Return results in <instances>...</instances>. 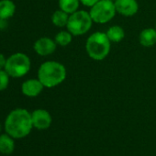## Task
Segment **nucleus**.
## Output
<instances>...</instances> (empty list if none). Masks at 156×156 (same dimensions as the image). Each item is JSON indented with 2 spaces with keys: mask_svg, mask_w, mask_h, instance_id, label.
Instances as JSON below:
<instances>
[{
  "mask_svg": "<svg viewBox=\"0 0 156 156\" xmlns=\"http://www.w3.org/2000/svg\"><path fill=\"white\" fill-rule=\"evenodd\" d=\"M33 128L31 113L25 108L12 110L5 120V129L14 139L27 137Z\"/></svg>",
  "mask_w": 156,
  "mask_h": 156,
  "instance_id": "1",
  "label": "nucleus"
},
{
  "mask_svg": "<svg viewBox=\"0 0 156 156\" xmlns=\"http://www.w3.org/2000/svg\"><path fill=\"white\" fill-rule=\"evenodd\" d=\"M66 75L67 72L64 65L55 61L44 62L38 70V79L47 88L61 85L65 80Z\"/></svg>",
  "mask_w": 156,
  "mask_h": 156,
  "instance_id": "2",
  "label": "nucleus"
},
{
  "mask_svg": "<svg viewBox=\"0 0 156 156\" xmlns=\"http://www.w3.org/2000/svg\"><path fill=\"white\" fill-rule=\"evenodd\" d=\"M111 41L106 32L92 33L86 41V51L88 56L95 61L104 60L110 52Z\"/></svg>",
  "mask_w": 156,
  "mask_h": 156,
  "instance_id": "3",
  "label": "nucleus"
},
{
  "mask_svg": "<svg viewBox=\"0 0 156 156\" xmlns=\"http://www.w3.org/2000/svg\"><path fill=\"white\" fill-rule=\"evenodd\" d=\"M93 22L89 12L86 10H77L69 16L66 29L73 36H81L90 30Z\"/></svg>",
  "mask_w": 156,
  "mask_h": 156,
  "instance_id": "4",
  "label": "nucleus"
},
{
  "mask_svg": "<svg viewBox=\"0 0 156 156\" xmlns=\"http://www.w3.org/2000/svg\"><path fill=\"white\" fill-rule=\"evenodd\" d=\"M30 65L31 62L28 55L22 52H17L7 59L5 70L9 76L20 78L29 73Z\"/></svg>",
  "mask_w": 156,
  "mask_h": 156,
  "instance_id": "5",
  "label": "nucleus"
},
{
  "mask_svg": "<svg viewBox=\"0 0 156 156\" xmlns=\"http://www.w3.org/2000/svg\"><path fill=\"white\" fill-rule=\"evenodd\" d=\"M117 13L115 4L110 0H99L90 8L89 14L95 23L104 24L109 22Z\"/></svg>",
  "mask_w": 156,
  "mask_h": 156,
  "instance_id": "6",
  "label": "nucleus"
},
{
  "mask_svg": "<svg viewBox=\"0 0 156 156\" xmlns=\"http://www.w3.org/2000/svg\"><path fill=\"white\" fill-rule=\"evenodd\" d=\"M57 44L54 40L49 37H41L37 40L33 45V49L37 54L41 56H48L52 54L56 50Z\"/></svg>",
  "mask_w": 156,
  "mask_h": 156,
  "instance_id": "7",
  "label": "nucleus"
},
{
  "mask_svg": "<svg viewBox=\"0 0 156 156\" xmlns=\"http://www.w3.org/2000/svg\"><path fill=\"white\" fill-rule=\"evenodd\" d=\"M31 119L33 128L38 129H46L51 126L52 122V118L49 111L41 108L35 109L31 113Z\"/></svg>",
  "mask_w": 156,
  "mask_h": 156,
  "instance_id": "8",
  "label": "nucleus"
},
{
  "mask_svg": "<svg viewBox=\"0 0 156 156\" xmlns=\"http://www.w3.org/2000/svg\"><path fill=\"white\" fill-rule=\"evenodd\" d=\"M114 4L117 13L124 17H132L139 11L137 0H115Z\"/></svg>",
  "mask_w": 156,
  "mask_h": 156,
  "instance_id": "9",
  "label": "nucleus"
},
{
  "mask_svg": "<svg viewBox=\"0 0 156 156\" xmlns=\"http://www.w3.org/2000/svg\"><path fill=\"white\" fill-rule=\"evenodd\" d=\"M44 86L38 79H29L21 86V92L24 96L29 98L38 97L43 90Z\"/></svg>",
  "mask_w": 156,
  "mask_h": 156,
  "instance_id": "10",
  "label": "nucleus"
},
{
  "mask_svg": "<svg viewBox=\"0 0 156 156\" xmlns=\"http://www.w3.org/2000/svg\"><path fill=\"white\" fill-rule=\"evenodd\" d=\"M140 43L143 47H152L156 43V30L155 28H146L141 30L139 37Z\"/></svg>",
  "mask_w": 156,
  "mask_h": 156,
  "instance_id": "11",
  "label": "nucleus"
},
{
  "mask_svg": "<svg viewBox=\"0 0 156 156\" xmlns=\"http://www.w3.org/2000/svg\"><path fill=\"white\" fill-rule=\"evenodd\" d=\"M15 150L14 138L7 132L0 135V152L2 154H11Z\"/></svg>",
  "mask_w": 156,
  "mask_h": 156,
  "instance_id": "12",
  "label": "nucleus"
},
{
  "mask_svg": "<svg viewBox=\"0 0 156 156\" xmlns=\"http://www.w3.org/2000/svg\"><path fill=\"white\" fill-rule=\"evenodd\" d=\"M16 5L12 0H0V19L9 20L14 16Z\"/></svg>",
  "mask_w": 156,
  "mask_h": 156,
  "instance_id": "13",
  "label": "nucleus"
},
{
  "mask_svg": "<svg viewBox=\"0 0 156 156\" xmlns=\"http://www.w3.org/2000/svg\"><path fill=\"white\" fill-rule=\"evenodd\" d=\"M108 38L111 42H120L125 38V31L120 26H111L106 32Z\"/></svg>",
  "mask_w": 156,
  "mask_h": 156,
  "instance_id": "14",
  "label": "nucleus"
},
{
  "mask_svg": "<svg viewBox=\"0 0 156 156\" xmlns=\"http://www.w3.org/2000/svg\"><path fill=\"white\" fill-rule=\"evenodd\" d=\"M69 16L70 15L68 13H66L65 11H63L62 9H58L52 14L51 22L54 26L59 27V28L66 27L68 20H69Z\"/></svg>",
  "mask_w": 156,
  "mask_h": 156,
  "instance_id": "15",
  "label": "nucleus"
},
{
  "mask_svg": "<svg viewBox=\"0 0 156 156\" xmlns=\"http://www.w3.org/2000/svg\"><path fill=\"white\" fill-rule=\"evenodd\" d=\"M80 5V0H59L60 9L65 11L69 15L78 10Z\"/></svg>",
  "mask_w": 156,
  "mask_h": 156,
  "instance_id": "16",
  "label": "nucleus"
},
{
  "mask_svg": "<svg viewBox=\"0 0 156 156\" xmlns=\"http://www.w3.org/2000/svg\"><path fill=\"white\" fill-rule=\"evenodd\" d=\"M73 34L68 31V30H62L60 32H58L55 37H54V41L56 42L57 45H60L62 47H65L68 46L72 41H73Z\"/></svg>",
  "mask_w": 156,
  "mask_h": 156,
  "instance_id": "17",
  "label": "nucleus"
},
{
  "mask_svg": "<svg viewBox=\"0 0 156 156\" xmlns=\"http://www.w3.org/2000/svg\"><path fill=\"white\" fill-rule=\"evenodd\" d=\"M9 74L5 69L0 70V91H3L8 88L9 84Z\"/></svg>",
  "mask_w": 156,
  "mask_h": 156,
  "instance_id": "18",
  "label": "nucleus"
},
{
  "mask_svg": "<svg viewBox=\"0 0 156 156\" xmlns=\"http://www.w3.org/2000/svg\"><path fill=\"white\" fill-rule=\"evenodd\" d=\"M99 0H80V3L82 5H84L85 7H87V8H91L93 7L95 4H97Z\"/></svg>",
  "mask_w": 156,
  "mask_h": 156,
  "instance_id": "19",
  "label": "nucleus"
},
{
  "mask_svg": "<svg viewBox=\"0 0 156 156\" xmlns=\"http://www.w3.org/2000/svg\"><path fill=\"white\" fill-rule=\"evenodd\" d=\"M6 63H7V58L2 53H0V70L5 69Z\"/></svg>",
  "mask_w": 156,
  "mask_h": 156,
  "instance_id": "20",
  "label": "nucleus"
},
{
  "mask_svg": "<svg viewBox=\"0 0 156 156\" xmlns=\"http://www.w3.org/2000/svg\"><path fill=\"white\" fill-rule=\"evenodd\" d=\"M8 27V22L7 20L0 19V30H4Z\"/></svg>",
  "mask_w": 156,
  "mask_h": 156,
  "instance_id": "21",
  "label": "nucleus"
},
{
  "mask_svg": "<svg viewBox=\"0 0 156 156\" xmlns=\"http://www.w3.org/2000/svg\"><path fill=\"white\" fill-rule=\"evenodd\" d=\"M1 129H2V126H1V124H0V131H1Z\"/></svg>",
  "mask_w": 156,
  "mask_h": 156,
  "instance_id": "22",
  "label": "nucleus"
},
{
  "mask_svg": "<svg viewBox=\"0 0 156 156\" xmlns=\"http://www.w3.org/2000/svg\"><path fill=\"white\" fill-rule=\"evenodd\" d=\"M110 1H113V2H114V1H115V0H110Z\"/></svg>",
  "mask_w": 156,
  "mask_h": 156,
  "instance_id": "23",
  "label": "nucleus"
},
{
  "mask_svg": "<svg viewBox=\"0 0 156 156\" xmlns=\"http://www.w3.org/2000/svg\"><path fill=\"white\" fill-rule=\"evenodd\" d=\"M155 30H156V24H155Z\"/></svg>",
  "mask_w": 156,
  "mask_h": 156,
  "instance_id": "24",
  "label": "nucleus"
}]
</instances>
